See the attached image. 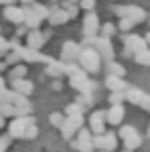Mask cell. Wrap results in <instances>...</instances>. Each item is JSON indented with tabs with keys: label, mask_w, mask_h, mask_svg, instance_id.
I'll return each mask as SVG.
<instances>
[{
	"label": "cell",
	"mask_w": 150,
	"mask_h": 152,
	"mask_svg": "<svg viewBox=\"0 0 150 152\" xmlns=\"http://www.w3.org/2000/svg\"><path fill=\"white\" fill-rule=\"evenodd\" d=\"M77 63L81 65V69H85L87 73H97L100 65H102V55L95 47H81Z\"/></svg>",
	"instance_id": "cell-1"
},
{
	"label": "cell",
	"mask_w": 150,
	"mask_h": 152,
	"mask_svg": "<svg viewBox=\"0 0 150 152\" xmlns=\"http://www.w3.org/2000/svg\"><path fill=\"white\" fill-rule=\"evenodd\" d=\"M69 83H71V87L77 89L79 94H91L93 89H95V83L87 77V71L85 69H79L75 75H71Z\"/></svg>",
	"instance_id": "cell-2"
},
{
	"label": "cell",
	"mask_w": 150,
	"mask_h": 152,
	"mask_svg": "<svg viewBox=\"0 0 150 152\" xmlns=\"http://www.w3.org/2000/svg\"><path fill=\"white\" fill-rule=\"evenodd\" d=\"M112 12H114L116 16H120V18H122V16H128V18L136 20V23H142V20H146V16H148L144 8H140V6H134V4H132V6H130V4H128V6H116V4H114V6H112Z\"/></svg>",
	"instance_id": "cell-3"
},
{
	"label": "cell",
	"mask_w": 150,
	"mask_h": 152,
	"mask_svg": "<svg viewBox=\"0 0 150 152\" xmlns=\"http://www.w3.org/2000/svg\"><path fill=\"white\" fill-rule=\"evenodd\" d=\"M31 124H35V120L31 116H16L8 126V136L10 138H24V132Z\"/></svg>",
	"instance_id": "cell-4"
},
{
	"label": "cell",
	"mask_w": 150,
	"mask_h": 152,
	"mask_svg": "<svg viewBox=\"0 0 150 152\" xmlns=\"http://www.w3.org/2000/svg\"><path fill=\"white\" fill-rule=\"evenodd\" d=\"M83 126V114L81 116H65V122H63V126H61V136L65 138V140H71L79 128Z\"/></svg>",
	"instance_id": "cell-5"
},
{
	"label": "cell",
	"mask_w": 150,
	"mask_h": 152,
	"mask_svg": "<svg viewBox=\"0 0 150 152\" xmlns=\"http://www.w3.org/2000/svg\"><path fill=\"white\" fill-rule=\"evenodd\" d=\"M73 148H75L77 152H93L95 150L91 130H87V128L81 126L79 132H77V140H73Z\"/></svg>",
	"instance_id": "cell-6"
},
{
	"label": "cell",
	"mask_w": 150,
	"mask_h": 152,
	"mask_svg": "<svg viewBox=\"0 0 150 152\" xmlns=\"http://www.w3.org/2000/svg\"><path fill=\"white\" fill-rule=\"evenodd\" d=\"M124 45H126V51H124L126 57L136 55V53H140V51L148 49L146 39H144V37H138V35H126V37H124Z\"/></svg>",
	"instance_id": "cell-7"
},
{
	"label": "cell",
	"mask_w": 150,
	"mask_h": 152,
	"mask_svg": "<svg viewBox=\"0 0 150 152\" xmlns=\"http://www.w3.org/2000/svg\"><path fill=\"white\" fill-rule=\"evenodd\" d=\"M51 35V31H47V33H41L39 28H31L29 33H26V47L29 49H41L43 45L47 43V39Z\"/></svg>",
	"instance_id": "cell-8"
},
{
	"label": "cell",
	"mask_w": 150,
	"mask_h": 152,
	"mask_svg": "<svg viewBox=\"0 0 150 152\" xmlns=\"http://www.w3.org/2000/svg\"><path fill=\"white\" fill-rule=\"evenodd\" d=\"M79 53H81V45L73 43V41H65L63 47H61V61L63 63H73L79 59Z\"/></svg>",
	"instance_id": "cell-9"
},
{
	"label": "cell",
	"mask_w": 150,
	"mask_h": 152,
	"mask_svg": "<svg viewBox=\"0 0 150 152\" xmlns=\"http://www.w3.org/2000/svg\"><path fill=\"white\" fill-rule=\"evenodd\" d=\"M105 112L104 110H95L91 116H89V130L93 134H104L105 132Z\"/></svg>",
	"instance_id": "cell-10"
},
{
	"label": "cell",
	"mask_w": 150,
	"mask_h": 152,
	"mask_svg": "<svg viewBox=\"0 0 150 152\" xmlns=\"http://www.w3.org/2000/svg\"><path fill=\"white\" fill-rule=\"evenodd\" d=\"M100 33V18L91 12L83 16V37H95Z\"/></svg>",
	"instance_id": "cell-11"
},
{
	"label": "cell",
	"mask_w": 150,
	"mask_h": 152,
	"mask_svg": "<svg viewBox=\"0 0 150 152\" xmlns=\"http://www.w3.org/2000/svg\"><path fill=\"white\" fill-rule=\"evenodd\" d=\"M95 49L100 51V55H102V59H105V61H112L114 59V47H112V43H110V39L108 37H97V41H95Z\"/></svg>",
	"instance_id": "cell-12"
},
{
	"label": "cell",
	"mask_w": 150,
	"mask_h": 152,
	"mask_svg": "<svg viewBox=\"0 0 150 152\" xmlns=\"http://www.w3.org/2000/svg\"><path fill=\"white\" fill-rule=\"evenodd\" d=\"M105 120H108V124H112V126H120L122 120H124V105L114 104L108 112H105Z\"/></svg>",
	"instance_id": "cell-13"
},
{
	"label": "cell",
	"mask_w": 150,
	"mask_h": 152,
	"mask_svg": "<svg viewBox=\"0 0 150 152\" xmlns=\"http://www.w3.org/2000/svg\"><path fill=\"white\" fill-rule=\"evenodd\" d=\"M67 20H71V16L65 8H51V14H49V24H51V26L65 24Z\"/></svg>",
	"instance_id": "cell-14"
},
{
	"label": "cell",
	"mask_w": 150,
	"mask_h": 152,
	"mask_svg": "<svg viewBox=\"0 0 150 152\" xmlns=\"http://www.w3.org/2000/svg\"><path fill=\"white\" fill-rule=\"evenodd\" d=\"M105 87H108L110 91H126L128 83L124 81V77H120V75H110V73H108V77H105Z\"/></svg>",
	"instance_id": "cell-15"
},
{
	"label": "cell",
	"mask_w": 150,
	"mask_h": 152,
	"mask_svg": "<svg viewBox=\"0 0 150 152\" xmlns=\"http://www.w3.org/2000/svg\"><path fill=\"white\" fill-rule=\"evenodd\" d=\"M4 16H6V20H10V23H14V24H24V8L6 6V8H4Z\"/></svg>",
	"instance_id": "cell-16"
},
{
	"label": "cell",
	"mask_w": 150,
	"mask_h": 152,
	"mask_svg": "<svg viewBox=\"0 0 150 152\" xmlns=\"http://www.w3.org/2000/svg\"><path fill=\"white\" fill-rule=\"evenodd\" d=\"M10 85L14 91H18V94L23 95H31L33 94V89H35V85H33V81H26V79H10Z\"/></svg>",
	"instance_id": "cell-17"
},
{
	"label": "cell",
	"mask_w": 150,
	"mask_h": 152,
	"mask_svg": "<svg viewBox=\"0 0 150 152\" xmlns=\"http://www.w3.org/2000/svg\"><path fill=\"white\" fill-rule=\"evenodd\" d=\"M41 20H43V18L35 12L33 6H24V24H26L29 28H39Z\"/></svg>",
	"instance_id": "cell-18"
},
{
	"label": "cell",
	"mask_w": 150,
	"mask_h": 152,
	"mask_svg": "<svg viewBox=\"0 0 150 152\" xmlns=\"http://www.w3.org/2000/svg\"><path fill=\"white\" fill-rule=\"evenodd\" d=\"M144 95H146V94H144L142 89H136V87H128V89H126V99L130 102V104H134V105L142 104Z\"/></svg>",
	"instance_id": "cell-19"
},
{
	"label": "cell",
	"mask_w": 150,
	"mask_h": 152,
	"mask_svg": "<svg viewBox=\"0 0 150 152\" xmlns=\"http://www.w3.org/2000/svg\"><path fill=\"white\" fill-rule=\"evenodd\" d=\"M105 67H108V73H110V75H120V77H124V75H126L124 65L116 63L114 59H112V61H105Z\"/></svg>",
	"instance_id": "cell-20"
},
{
	"label": "cell",
	"mask_w": 150,
	"mask_h": 152,
	"mask_svg": "<svg viewBox=\"0 0 150 152\" xmlns=\"http://www.w3.org/2000/svg\"><path fill=\"white\" fill-rule=\"evenodd\" d=\"M140 144H142V136L138 132L132 134L130 138H124V148H128V150H136V148H140Z\"/></svg>",
	"instance_id": "cell-21"
},
{
	"label": "cell",
	"mask_w": 150,
	"mask_h": 152,
	"mask_svg": "<svg viewBox=\"0 0 150 152\" xmlns=\"http://www.w3.org/2000/svg\"><path fill=\"white\" fill-rule=\"evenodd\" d=\"M104 138H105V146H104V150L114 152L116 148H118V138H116V134H114V132H104Z\"/></svg>",
	"instance_id": "cell-22"
},
{
	"label": "cell",
	"mask_w": 150,
	"mask_h": 152,
	"mask_svg": "<svg viewBox=\"0 0 150 152\" xmlns=\"http://www.w3.org/2000/svg\"><path fill=\"white\" fill-rule=\"evenodd\" d=\"M134 61L138 63V65H144V67H148L150 65V49H144V51H140L134 55Z\"/></svg>",
	"instance_id": "cell-23"
},
{
	"label": "cell",
	"mask_w": 150,
	"mask_h": 152,
	"mask_svg": "<svg viewBox=\"0 0 150 152\" xmlns=\"http://www.w3.org/2000/svg\"><path fill=\"white\" fill-rule=\"evenodd\" d=\"M136 24H138L136 20H132V18H128V16H122V18H120V24H118V31L128 33V31H132Z\"/></svg>",
	"instance_id": "cell-24"
},
{
	"label": "cell",
	"mask_w": 150,
	"mask_h": 152,
	"mask_svg": "<svg viewBox=\"0 0 150 152\" xmlns=\"http://www.w3.org/2000/svg\"><path fill=\"white\" fill-rule=\"evenodd\" d=\"M81 114H83V105L79 102H73L65 107V116H81Z\"/></svg>",
	"instance_id": "cell-25"
},
{
	"label": "cell",
	"mask_w": 150,
	"mask_h": 152,
	"mask_svg": "<svg viewBox=\"0 0 150 152\" xmlns=\"http://www.w3.org/2000/svg\"><path fill=\"white\" fill-rule=\"evenodd\" d=\"M45 73L51 75V77H61L63 75V67H61V63H51V65H47Z\"/></svg>",
	"instance_id": "cell-26"
},
{
	"label": "cell",
	"mask_w": 150,
	"mask_h": 152,
	"mask_svg": "<svg viewBox=\"0 0 150 152\" xmlns=\"http://www.w3.org/2000/svg\"><path fill=\"white\" fill-rule=\"evenodd\" d=\"M26 65H16V67H12L10 69V79H23L26 77Z\"/></svg>",
	"instance_id": "cell-27"
},
{
	"label": "cell",
	"mask_w": 150,
	"mask_h": 152,
	"mask_svg": "<svg viewBox=\"0 0 150 152\" xmlns=\"http://www.w3.org/2000/svg\"><path fill=\"white\" fill-rule=\"evenodd\" d=\"M49 122H51V126L61 128V126H63V122H65V114H61V112H53V114L49 116Z\"/></svg>",
	"instance_id": "cell-28"
},
{
	"label": "cell",
	"mask_w": 150,
	"mask_h": 152,
	"mask_svg": "<svg viewBox=\"0 0 150 152\" xmlns=\"http://www.w3.org/2000/svg\"><path fill=\"white\" fill-rule=\"evenodd\" d=\"M63 8L69 12L71 18H77V14H79V6L75 4V2H69V0H63Z\"/></svg>",
	"instance_id": "cell-29"
},
{
	"label": "cell",
	"mask_w": 150,
	"mask_h": 152,
	"mask_svg": "<svg viewBox=\"0 0 150 152\" xmlns=\"http://www.w3.org/2000/svg\"><path fill=\"white\" fill-rule=\"evenodd\" d=\"M108 99H110V104H112V105H114V104H122V102L126 99V91H112Z\"/></svg>",
	"instance_id": "cell-30"
},
{
	"label": "cell",
	"mask_w": 150,
	"mask_h": 152,
	"mask_svg": "<svg viewBox=\"0 0 150 152\" xmlns=\"http://www.w3.org/2000/svg\"><path fill=\"white\" fill-rule=\"evenodd\" d=\"M33 8H35V12L41 16V18H49V14H51V10H49L47 6H43V4H39V2L33 4Z\"/></svg>",
	"instance_id": "cell-31"
},
{
	"label": "cell",
	"mask_w": 150,
	"mask_h": 152,
	"mask_svg": "<svg viewBox=\"0 0 150 152\" xmlns=\"http://www.w3.org/2000/svg\"><path fill=\"white\" fill-rule=\"evenodd\" d=\"M116 31H118V28H116V24H114V23H105L104 26H102V35L108 37V39H110V37H114V35H116Z\"/></svg>",
	"instance_id": "cell-32"
},
{
	"label": "cell",
	"mask_w": 150,
	"mask_h": 152,
	"mask_svg": "<svg viewBox=\"0 0 150 152\" xmlns=\"http://www.w3.org/2000/svg\"><path fill=\"white\" fill-rule=\"evenodd\" d=\"M37 136H39V128H37V124H31L26 128V132H24V140H33Z\"/></svg>",
	"instance_id": "cell-33"
},
{
	"label": "cell",
	"mask_w": 150,
	"mask_h": 152,
	"mask_svg": "<svg viewBox=\"0 0 150 152\" xmlns=\"http://www.w3.org/2000/svg\"><path fill=\"white\" fill-rule=\"evenodd\" d=\"M75 102H79L83 107H85V105H91V104H93V95H91V94H79Z\"/></svg>",
	"instance_id": "cell-34"
},
{
	"label": "cell",
	"mask_w": 150,
	"mask_h": 152,
	"mask_svg": "<svg viewBox=\"0 0 150 152\" xmlns=\"http://www.w3.org/2000/svg\"><path fill=\"white\" fill-rule=\"evenodd\" d=\"M132 134H136V128L134 126H122L120 128V138H130Z\"/></svg>",
	"instance_id": "cell-35"
},
{
	"label": "cell",
	"mask_w": 150,
	"mask_h": 152,
	"mask_svg": "<svg viewBox=\"0 0 150 152\" xmlns=\"http://www.w3.org/2000/svg\"><path fill=\"white\" fill-rule=\"evenodd\" d=\"M20 59H23V51H14V53H10V55L6 57V63L12 65V63H18Z\"/></svg>",
	"instance_id": "cell-36"
},
{
	"label": "cell",
	"mask_w": 150,
	"mask_h": 152,
	"mask_svg": "<svg viewBox=\"0 0 150 152\" xmlns=\"http://www.w3.org/2000/svg\"><path fill=\"white\" fill-rule=\"evenodd\" d=\"M79 8L91 12L93 8H95V0H79Z\"/></svg>",
	"instance_id": "cell-37"
},
{
	"label": "cell",
	"mask_w": 150,
	"mask_h": 152,
	"mask_svg": "<svg viewBox=\"0 0 150 152\" xmlns=\"http://www.w3.org/2000/svg\"><path fill=\"white\" fill-rule=\"evenodd\" d=\"M95 41H97V35L95 37H85L81 41V47H95Z\"/></svg>",
	"instance_id": "cell-38"
},
{
	"label": "cell",
	"mask_w": 150,
	"mask_h": 152,
	"mask_svg": "<svg viewBox=\"0 0 150 152\" xmlns=\"http://www.w3.org/2000/svg\"><path fill=\"white\" fill-rule=\"evenodd\" d=\"M8 142H10V136L0 138V152H6V148H8Z\"/></svg>",
	"instance_id": "cell-39"
},
{
	"label": "cell",
	"mask_w": 150,
	"mask_h": 152,
	"mask_svg": "<svg viewBox=\"0 0 150 152\" xmlns=\"http://www.w3.org/2000/svg\"><path fill=\"white\" fill-rule=\"evenodd\" d=\"M29 31H31V28H29L26 24H18V28H16V37H24Z\"/></svg>",
	"instance_id": "cell-40"
},
{
	"label": "cell",
	"mask_w": 150,
	"mask_h": 152,
	"mask_svg": "<svg viewBox=\"0 0 150 152\" xmlns=\"http://www.w3.org/2000/svg\"><path fill=\"white\" fill-rule=\"evenodd\" d=\"M140 107H144V110H148V112H150V95H144V99H142Z\"/></svg>",
	"instance_id": "cell-41"
},
{
	"label": "cell",
	"mask_w": 150,
	"mask_h": 152,
	"mask_svg": "<svg viewBox=\"0 0 150 152\" xmlns=\"http://www.w3.org/2000/svg\"><path fill=\"white\" fill-rule=\"evenodd\" d=\"M53 89H61V81H59V77H55V81H53Z\"/></svg>",
	"instance_id": "cell-42"
},
{
	"label": "cell",
	"mask_w": 150,
	"mask_h": 152,
	"mask_svg": "<svg viewBox=\"0 0 150 152\" xmlns=\"http://www.w3.org/2000/svg\"><path fill=\"white\" fill-rule=\"evenodd\" d=\"M4 89H6V85H4V79L0 77V91H4Z\"/></svg>",
	"instance_id": "cell-43"
},
{
	"label": "cell",
	"mask_w": 150,
	"mask_h": 152,
	"mask_svg": "<svg viewBox=\"0 0 150 152\" xmlns=\"http://www.w3.org/2000/svg\"><path fill=\"white\" fill-rule=\"evenodd\" d=\"M6 65H8V63H6V61H4V63H0V73H2V71L6 69Z\"/></svg>",
	"instance_id": "cell-44"
},
{
	"label": "cell",
	"mask_w": 150,
	"mask_h": 152,
	"mask_svg": "<svg viewBox=\"0 0 150 152\" xmlns=\"http://www.w3.org/2000/svg\"><path fill=\"white\" fill-rule=\"evenodd\" d=\"M144 39H146V43H148V47H150V33H146V35H144Z\"/></svg>",
	"instance_id": "cell-45"
},
{
	"label": "cell",
	"mask_w": 150,
	"mask_h": 152,
	"mask_svg": "<svg viewBox=\"0 0 150 152\" xmlns=\"http://www.w3.org/2000/svg\"><path fill=\"white\" fill-rule=\"evenodd\" d=\"M0 128H4V116H0Z\"/></svg>",
	"instance_id": "cell-46"
},
{
	"label": "cell",
	"mask_w": 150,
	"mask_h": 152,
	"mask_svg": "<svg viewBox=\"0 0 150 152\" xmlns=\"http://www.w3.org/2000/svg\"><path fill=\"white\" fill-rule=\"evenodd\" d=\"M20 2H24V4H31V2H35V0H20Z\"/></svg>",
	"instance_id": "cell-47"
},
{
	"label": "cell",
	"mask_w": 150,
	"mask_h": 152,
	"mask_svg": "<svg viewBox=\"0 0 150 152\" xmlns=\"http://www.w3.org/2000/svg\"><path fill=\"white\" fill-rule=\"evenodd\" d=\"M69 2H75V4H79V0H69Z\"/></svg>",
	"instance_id": "cell-48"
},
{
	"label": "cell",
	"mask_w": 150,
	"mask_h": 152,
	"mask_svg": "<svg viewBox=\"0 0 150 152\" xmlns=\"http://www.w3.org/2000/svg\"><path fill=\"white\" fill-rule=\"evenodd\" d=\"M148 138H150V126H148Z\"/></svg>",
	"instance_id": "cell-49"
},
{
	"label": "cell",
	"mask_w": 150,
	"mask_h": 152,
	"mask_svg": "<svg viewBox=\"0 0 150 152\" xmlns=\"http://www.w3.org/2000/svg\"><path fill=\"white\" fill-rule=\"evenodd\" d=\"M100 152H108V150H100Z\"/></svg>",
	"instance_id": "cell-50"
},
{
	"label": "cell",
	"mask_w": 150,
	"mask_h": 152,
	"mask_svg": "<svg viewBox=\"0 0 150 152\" xmlns=\"http://www.w3.org/2000/svg\"><path fill=\"white\" fill-rule=\"evenodd\" d=\"M51 2H57V0H51Z\"/></svg>",
	"instance_id": "cell-51"
}]
</instances>
